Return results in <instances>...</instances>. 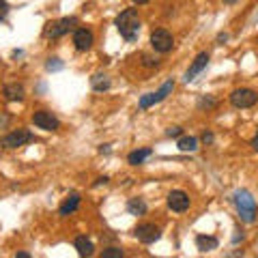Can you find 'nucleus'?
<instances>
[{
  "instance_id": "f257e3e1",
  "label": "nucleus",
  "mask_w": 258,
  "mask_h": 258,
  "mask_svg": "<svg viewBox=\"0 0 258 258\" xmlns=\"http://www.w3.org/2000/svg\"><path fill=\"white\" fill-rule=\"evenodd\" d=\"M116 28L120 32V37L125 41L134 43L138 39V32H140V18H138V11L136 9H125L123 13L116 18Z\"/></svg>"
},
{
  "instance_id": "f03ea898",
  "label": "nucleus",
  "mask_w": 258,
  "mask_h": 258,
  "mask_svg": "<svg viewBox=\"0 0 258 258\" xmlns=\"http://www.w3.org/2000/svg\"><path fill=\"white\" fill-rule=\"evenodd\" d=\"M235 205H237L239 217L243 222L252 224L256 220V200L252 198V194H249V191H245V189L235 191Z\"/></svg>"
},
{
  "instance_id": "7ed1b4c3",
  "label": "nucleus",
  "mask_w": 258,
  "mask_h": 258,
  "mask_svg": "<svg viewBox=\"0 0 258 258\" xmlns=\"http://www.w3.org/2000/svg\"><path fill=\"white\" fill-rule=\"evenodd\" d=\"M172 91H174V80H168V82L161 86L157 93H149V95H142V97H140V103H138L140 110H147V108H151V106H155V103L164 101Z\"/></svg>"
},
{
  "instance_id": "20e7f679",
  "label": "nucleus",
  "mask_w": 258,
  "mask_h": 258,
  "mask_svg": "<svg viewBox=\"0 0 258 258\" xmlns=\"http://www.w3.org/2000/svg\"><path fill=\"white\" fill-rule=\"evenodd\" d=\"M230 103L235 108H252L258 103V95L256 91H252V88H237V91H232L230 95Z\"/></svg>"
},
{
  "instance_id": "39448f33",
  "label": "nucleus",
  "mask_w": 258,
  "mask_h": 258,
  "mask_svg": "<svg viewBox=\"0 0 258 258\" xmlns=\"http://www.w3.org/2000/svg\"><path fill=\"white\" fill-rule=\"evenodd\" d=\"M151 45H153V50H155V52L166 54V52L172 50L174 39H172V35L168 30L157 28V30H153V35H151Z\"/></svg>"
},
{
  "instance_id": "423d86ee",
  "label": "nucleus",
  "mask_w": 258,
  "mask_h": 258,
  "mask_svg": "<svg viewBox=\"0 0 258 258\" xmlns=\"http://www.w3.org/2000/svg\"><path fill=\"white\" fill-rule=\"evenodd\" d=\"M32 140L35 138H32V134L28 129H15V132L7 134L3 138V147L5 149H18V147H24V144H28Z\"/></svg>"
},
{
  "instance_id": "0eeeda50",
  "label": "nucleus",
  "mask_w": 258,
  "mask_h": 258,
  "mask_svg": "<svg viewBox=\"0 0 258 258\" xmlns=\"http://www.w3.org/2000/svg\"><path fill=\"white\" fill-rule=\"evenodd\" d=\"M134 235H136V239H138L140 243L151 245V243H155V241L161 237V230L157 228L155 224H140L138 228L134 230Z\"/></svg>"
},
{
  "instance_id": "6e6552de",
  "label": "nucleus",
  "mask_w": 258,
  "mask_h": 258,
  "mask_svg": "<svg viewBox=\"0 0 258 258\" xmlns=\"http://www.w3.org/2000/svg\"><path fill=\"white\" fill-rule=\"evenodd\" d=\"M32 123H35L39 129H45V132H56L60 127V120L56 118L52 112H45V110H39L32 114Z\"/></svg>"
},
{
  "instance_id": "1a4fd4ad",
  "label": "nucleus",
  "mask_w": 258,
  "mask_h": 258,
  "mask_svg": "<svg viewBox=\"0 0 258 258\" xmlns=\"http://www.w3.org/2000/svg\"><path fill=\"white\" fill-rule=\"evenodd\" d=\"M168 207H170L174 213L187 211L189 209V196L185 191H181V189H174V191L168 194Z\"/></svg>"
},
{
  "instance_id": "9d476101",
  "label": "nucleus",
  "mask_w": 258,
  "mask_h": 258,
  "mask_svg": "<svg viewBox=\"0 0 258 258\" xmlns=\"http://www.w3.org/2000/svg\"><path fill=\"white\" fill-rule=\"evenodd\" d=\"M78 24V18H62L60 22H56L50 26V30H47V35H50L52 39H58L62 35H67L69 30H74V26Z\"/></svg>"
},
{
  "instance_id": "9b49d317",
  "label": "nucleus",
  "mask_w": 258,
  "mask_h": 258,
  "mask_svg": "<svg viewBox=\"0 0 258 258\" xmlns=\"http://www.w3.org/2000/svg\"><path fill=\"white\" fill-rule=\"evenodd\" d=\"M74 43H76V50L78 52L91 50V45H93V32L88 30V28H78L74 32Z\"/></svg>"
},
{
  "instance_id": "f8f14e48",
  "label": "nucleus",
  "mask_w": 258,
  "mask_h": 258,
  "mask_svg": "<svg viewBox=\"0 0 258 258\" xmlns=\"http://www.w3.org/2000/svg\"><path fill=\"white\" fill-rule=\"evenodd\" d=\"M207 64H209V54H207V52H200V54L196 56V60L191 62V67L187 69V74H185V82H191V80L196 78L200 71L207 67Z\"/></svg>"
},
{
  "instance_id": "ddd939ff",
  "label": "nucleus",
  "mask_w": 258,
  "mask_h": 258,
  "mask_svg": "<svg viewBox=\"0 0 258 258\" xmlns=\"http://www.w3.org/2000/svg\"><path fill=\"white\" fill-rule=\"evenodd\" d=\"M3 95H5V99H9V101H22L24 99V86L18 82L7 84L3 88Z\"/></svg>"
},
{
  "instance_id": "4468645a",
  "label": "nucleus",
  "mask_w": 258,
  "mask_h": 258,
  "mask_svg": "<svg viewBox=\"0 0 258 258\" xmlns=\"http://www.w3.org/2000/svg\"><path fill=\"white\" fill-rule=\"evenodd\" d=\"M74 245H76V249H78V254H80V256H93V254H95L93 241H91V239H86V237H78Z\"/></svg>"
},
{
  "instance_id": "2eb2a0df",
  "label": "nucleus",
  "mask_w": 258,
  "mask_h": 258,
  "mask_svg": "<svg viewBox=\"0 0 258 258\" xmlns=\"http://www.w3.org/2000/svg\"><path fill=\"white\" fill-rule=\"evenodd\" d=\"M196 245L200 252H213V249H217V239L215 237H207V235H198L196 237Z\"/></svg>"
},
{
  "instance_id": "dca6fc26",
  "label": "nucleus",
  "mask_w": 258,
  "mask_h": 258,
  "mask_svg": "<svg viewBox=\"0 0 258 258\" xmlns=\"http://www.w3.org/2000/svg\"><path fill=\"white\" fill-rule=\"evenodd\" d=\"M78 207H80V196H78V194H71V196H67V200L60 205V215L74 213Z\"/></svg>"
},
{
  "instance_id": "f3484780",
  "label": "nucleus",
  "mask_w": 258,
  "mask_h": 258,
  "mask_svg": "<svg viewBox=\"0 0 258 258\" xmlns=\"http://www.w3.org/2000/svg\"><path fill=\"white\" fill-rule=\"evenodd\" d=\"M91 86L95 88V91H108V88L112 86V82H110V78L106 74H95L91 78Z\"/></svg>"
},
{
  "instance_id": "a211bd4d",
  "label": "nucleus",
  "mask_w": 258,
  "mask_h": 258,
  "mask_svg": "<svg viewBox=\"0 0 258 258\" xmlns=\"http://www.w3.org/2000/svg\"><path fill=\"white\" fill-rule=\"evenodd\" d=\"M127 211L132 215H144L147 213V203H144L142 198H132L127 203Z\"/></svg>"
},
{
  "instance_id": "6ab92c4d",
  "label": "nucleus",
  "mask_w": 258,
  "mask_h": 258,
  "mask_svg": "<svg viewBox=\"0 0 258 258\" xmlns=\"http://www.w3.org/2000/svg\"><path fill=\"white\" fill-rule=\"evenodd\" d=\"M153 155V151L151 149H140V151H134V153H129V157H127V161L132 166H138V164H142L147 157H151Z\"/></svg>"
},
{
  "instance_id": "aec40b11",
  "label": "nucleus",
  "mask_w": 258,
  "mask_h": 258,
  "mask_svg": "<svg viewBox=\"0 0 258 258\" xmlns=\"http://www.w3.org/2000/svg\"><path fill=\"white\" fill-rule=\"evenodd\" d=\"M176 147H179V151H183V153H194L198 149V140L194 138V136H185V138L179 140Z\"/></svg>"
},
{
  "instance_id": "412c9836",
  "label": "nucleus",
  "mask_w": 258,
  "mask_h": 258,
  "mask_svg": "<svg viewBox=\"0 0 258 258\" xmlns=\"http://www.w3.org/2000/svg\"><path fill=\"white\" fill-rule=\"evenodd\" d=\"M103 258H123V249L120 247H108V249H103Z\"/></svg>"
},
{
  "instance_id": "4be33fe9",
  "label": "nucleus",
  "mask_w": 258,
  "mask_h": 258,
  "mask_svg": "<svg viewBox=\"0 0 258 258\" xmlns=\"http://www.w3.org/2000/svg\"><path fill=\"white\" fill-rule=\"evenodd\" d=\"M45 69L47 71H60L62 69V62L58 58H50V60H47V64H45Z\"/></svg>"
},
{
  "instance_id": "5701e85b",
  "label": "nucleus",
  "mask_w": 258,
  "mask_h": 258,
  "mask_svg": "<svg viewBox=\"0 0 258 258\" xmlns=\"http://www.w3.org/2000/svg\"><path fill=\"white\" fill-rule=\"evenodd\" d=\"M198 106H200V108H215V106H217V101L211 99V97H205V99H200Z\"/></svg>"
},
{
  "instance_id": "b1692460",
  "label": "nucleus",
  "mask_w": 258,
  "mask_h": 258,
  "mask_svg": "<svg viewBox=\"0 0 258 258\" xmlns=\"http://www.w3.org/2000/svg\"><path fill=\"white\" fill-rule=\"evenodd\" d=\"M181 132H183V129L181 127H170V129H168V132H166V136H168V138H179V136H181Z\"/></svg>"
},
{
  "instance_id": "393cba45",
  "label": "nucleus",
  "mask_w": 258,
  "mask_h": 258,
  "mask_svg": "<svg viewBox=\"0 0 258 258\" xmlns=\"http://www.w3.org/2000/svg\"><path fill=\"white\" fill-rule=\"evenodd\" d=\"M7 13H9V5H7V0H0V20H5Z\"/></svg>"
},
{
  "instance_id": "a878e982",
  "label": "nucleus",
  "mask_w": 258,
  "mask_h": 258,
  "mask_svg": "<svg viewBox=\"0 0 258 258\" xmlns=\"http://www.w3.org/2000/svg\"><path fill=\"white\" fill-rule=\"evenodd\" d=\"M9 120H11V116H9V114H0V129L9 125Z\"/></svg>"
},
{
  "instance_id": "bb28decb",
  "label": "nucleus",
  "mask_w": 258,
  "mask_h": 258,
  "mask_svg": "<svg viewBox=\"0 0 258 258\" xmlns=\"http://www.w3.org/2000/svg\"><path fill=\"white\" fill-rule=\"evenodd\" d=\"M203 142H205V144H211V142H213V134H211V132H205V134H203Z\"/></svg>"
},
{
  "instance_id": "cd10ccee",
  "label": "nucleus",
  "mask_w": 258,
  "mask_h": 258,
  "mask_svg": "<svg viewBox=\"0 0 258 258\" xmlns=\"http://www.w3.org/2000/svg\"><path fill=\"white\" fill-rule=\"evenodd\" d=\"M144 64H147V67H157V60H153L151 56H144Z\"/></svg>"
},
{
  "instance_id": "c85d7f7f",
  "label": "nucleus",
  "mask_w": 258,
  "mask_h": 258,
  "mask_svg": "<svg viewBox=\"0 0 258 258\" xmlns=\"http://www.w3.org/2000/svg\"><path fill=\"white\" fill-rule=\"evenodd\" d=\"M108 176H101V179H97V183H95V187H99V185H108Z\"/></svg>"
},
{
  "instance_id": "c756f323",
  "label": "nucleus",
  "mask_w": 258,
  "mask_h": 258,
  "mask_svg": "<svg viewBox=\"0 0 258 258\" xmlns=\"http://www.w3.org/2000/svg\"><path fill=\"white\" fill-rule=\"evenodd\" d=\"M252 147H254V151H258V132H256V136L252 138Z\"/></svg>"
},
{
  "instance_id": "7c9ffc66",
  "label": "nucleus",
  "mask_w": 258,
  "mask_h": 258,
  "mask_svg": "<svg viewBox=\"0 0 258 258\" xmlns=\"http://www.w3.org/2000/svg\"><path fill=\"white\" fill-rule=\"evenodd\" d=\"M217 41H220V43H224V41H228V35H226V32H224V35H220V37H217Z\"/></svg>"
},
{
  "instance_id": "2f4dec72",
  "label": "nucleus",
  "mask_w": 258,
  "mask_h": 258,
  "mask_svg": "<svg viewBox=\"0 0 258 258\" xmlns=\"http://www.w3.org/2000/svg\"><path fill=\"white\" fill-rule=\"evenodd\" d=\"M15 256H18V258H30V254H28V252H18Z\"/></svg>"
},
{
  "instance_id": "473e14b6",
  "label": "nucleus",
  "mask_w": 258,
  "mask_h": 258,
  "mask_svg": "<svg viewBox=\"0 0 258 258\" xmlns=\"http://www.w3.org/2000/svg\"><path fill=\"white\" fill-rule=\"evenodd\" d=\"M134 3H136V5H147L149 0H134Z\"/></svg>"
},
{
  "instance_id": "72a5a7b5",
  "label": "nucleus",
  "mask_w": 258,
  "mask_h": 258,
  "mask_svg": "<svg viewBox=\"0 0 258 258\" xmlns=\"http://www.w3.org/2000/svg\"><path fill=\"white\" fill-rule=\"evenodd\" d=\"M228 3H235V0H228Z\"/></svg>"
}]
</instances>
